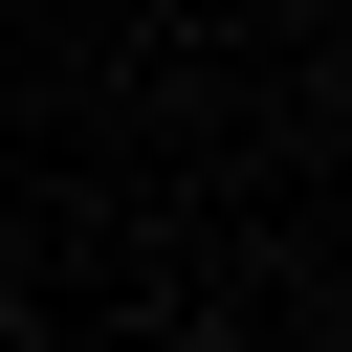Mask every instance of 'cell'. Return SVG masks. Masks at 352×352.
<instances>
[{
  "label": "cell",
  "instance_id": "1",
  "mask_svg": "<svg viewBox=\"0 0 352 352\" xmlns=\"http://www.w3.org/2000/svg\"><path fill=\"white\" fill-rule=\"evenodd\" d=\"M0 352H22V330H0Z\"/></svg>",
  "mask_w": 352,
  "mask_h": 352
}]
</instances>
